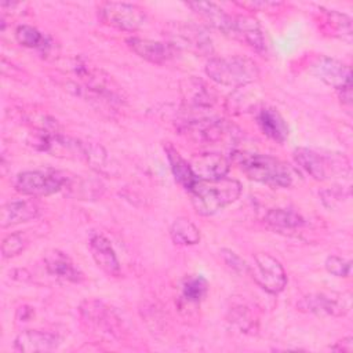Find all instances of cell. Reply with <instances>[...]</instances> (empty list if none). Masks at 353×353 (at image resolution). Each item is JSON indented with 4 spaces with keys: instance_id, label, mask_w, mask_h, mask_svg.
Listing matches in <instances>:
<instances>
[{
    "instance_id": "cell-1",
    "label": "cell",
    "mask_w": 353,
    "mask_h": 353,
    "mask_svg": "<svg viewBox=\"0 0 353 353\" xmlns=\"http://www.w3.org/2000/svg\"><path fill=\"white\" fill-rule=\"evenodd\" d=\"M197 214L211 216L234 203L241 194V183L233 178L200 179L188 192Z\"/></svg>"
},
{
    "instance_id": "cell-2",
    "label": "cell",
    "mask_w": 353,
    "mask_h": 353,
    "mask_svg": "<svg viewBox=\"0 0 353 353\" xmlns=\"http://www.w3.org/2000/svg\"><path fill=\"white\" fill-rule=\"evenodd\" d=\"M236 163L251 181L270 188H288L292 183L294 175L288 164L270 154L240 152L236 154Z\"/></svg>"
},
{
    "instance_id": "cell-3",
    "label": "cell",
    "mask_w": 353,
    "mask_h": 353,
    "mask_svg": "<svg viewBox=\"0 0 353 353\" xmlns=\"http://www.w3.org/2000/svg\"><path fill=\"white\" fill-rule=\"evenodd\" d=\"M205 74L216 84L241 88L254 83L259 76L256 62L243 55L211 57L205 63Z\"/></svg>"
},
{
    "instance_id": "cell-4",
    "label": "cell",
    "mask_w": 353,
    "mask_h": 353,
    "mask_svg": "<svg viewBox=\"0 0 353 353\" xmlns=\"http://www.w3.org/2000/svg\"><path fill=\"white\" fill-rule=\"evenodd\" d=\"M68 175L55 170H28L19 172L14 179L15 189L32 197L50 196L68 186Z\"/></svg>"
},
{
    "instance_id": "cell-5",
    "label": "cell",
    "mask_w": 353,
    "mask_h": 353,
    "mask_svg": "<svg viewBox=\"0 0 353 353\" xmlns=\"http://www.w3.org/2000/svg\"><path fill=\"white\" fill-rule=\"evenodd\" d=\"M99 19L117 30L134 32L138 30L146 21V12L142 7L132 3L106 1L101 4Z\"/></svg>"
},
{
    "instance_id": "cell-6",
    "label": "cell",
    "mask_w": 353,
    "mask_h": 353,
    "mask_svg": "<svg viewBox=\"0 0 353 353\" xmlns=\"http://www.w3.org/2000/svg\"><path fill=\"white\" fill-rule=\"evenodd\" d=\"M170 43L179 51L188 50L200 55L212 54V41L207 32L194 23L172 22L167 26Z\"/></svg>"
},
{
    "instance_id": "cell-7",
    "label": "cell",
    "mask_w": 353,
    "mask_h": 353,
    "mask_svg": "<svg viewBox=\"0 0 353 353\" xmlns=\"http://www.w3.org/2000/svg\"><path fill=\"white\" fill-rule=\"evenodd\" d=\"M254 281L269 294H279L287 285V274L283 265L268 252H258L254 256V266L248 272Z\"/></svg>"
},
{
    "instance_id": "cell-8",
    "label": "cell",
    "mask_w": 353,
    "mask_h": 353,
    "mask_svg": "<svg viewBox=\"0 0 353 353\" xmlns=\"http://www.w3.org/2000/svg\"><path fill=\"white\" fill-rule=\"evenodd\" d=\"M294 159L306 174L317 181H325L336 172H343V170H349L347 161L345 159L342 161L336 157L331 159V156H325L307 148L295 149Z\"/></svg>"
},
{
    "instance_id": "cell-9",
    "label": "cell",
    "mask_w": 353,
    "mask_h": 353,
    "mask_svg": "<svg viewBox=\"0 0 353 353\" xmlns=\"http://www.w3.org/2000/svg\"><path fill=\"white\" fill-rule=\"evenodd\" d=\"M313 72L321 81L335 88L338 92L352 90L350 68L338 59L323 57L314 63Z\"/></svg>"
},
{
    "instance_id": "cell-10",
    "label": "cell",
    "mask_w": 353,
    "mask_h": 353,
    "mask_svg": "<svg viewBox=\"0 0 353 353\" xmlns=\"http://www.w3.org/2000/svg\"><path fill=\"white\" fill-rule=\"evenodd\" d=\"M125 43L128 48L139 58L157 65L171 61L178 52V50L170 41L165 43L142 37H128Z\"/></svg>"
},
{
    "instance_id": "cell-11",
    "label": "cell",
    "mask_w": 353,
    "mask_h": 353,
    "mask_svg": "<svg viewBox=\"0 0 353 353\" xmlns=\"http://www.w3.org/2000/svg\"><path fill=\"white\" fill-rule=\"evenodd\" d=\"M230 37L244 43L254 51L266 52V40L259 22L248 15H233Z\"/></svg>"
},
{
    "instance_id": "cell-12",
    "label": "cell",
    "mask_w": 353,
    "mask_h": 353,
    "mask_svg": "<svg viewBox=\"0 0 353 353\" xmlns=\"http://www.w3.org/2000/svg\"><path fill=\"white\" fill-rule=\"evenodd\" d=\"M298 307L301 310L313 313V314H321V316H343L349 310V303L339 296L328 295L323 292H316L303 296Z\"/></svg>"
},
{
    "instance_id": "cell-13",
    "label": "cell",
    "mask_w": 353,
    "mask_h": 353,
    "mask_svg": "<svg viewBox=\"0 0 353 353\" xmlns=\"http://www.w3.org/2000/svg\"><path fill=\"white\" fill-rule=\"evenodd\" d=\"M40 212L33 199H15L4 203L0 208V226L10 228L34 219Z\"/></svg>"
},
{
    "instance_id": "cell-14",
    "label": "cell",
    "mask_w": 353,
    "mask_h": 353,
    "mask_svg": "<svg viewBox=\"0 0 353 353\" xmlns=\"http://www.w3.org/2000/svg\"><path fill=\"white\" fill-rule=\"evenodd\" d=\"M59 345V338L55 334L40 330H25L14 339V350L21 353L51 352Z\"/></svg>"
},
{
    "instance_id": "cell-15",
    "label": "cell",
    "mask_w": 353,
    "mask_h": 353,
    "mask_svg": "<svg viewBox=\"0 0 353 353\" xmlns=\"http://www.w3.org/2000/svg\"><path fill=\"white\" fill-rule=\"evenodd\" d=\"M194 175L200 179H218L228 175L230 161L221 153H201L190 161Z\"/></svg>"
},
{
    "instance_id": "cell-16",
    "label": "cell",
    "mask_w": 353,
    "mask_h": 353,
    "mask_svg": "<svg viewBox=\"0 0 353 353\" xmlns=\"http://www.w3.org/2000/svg\"><path fill=\"white\" fill-rule=\"evenodd\" d=\"M90 251L95 263L109 276H120V261L116 255L109 239L103 234H92L90 237Z\"/></svg>"
},
{
    "instance_id": "cell-17",
    "label": "cell",
    "mask_w": 353,
    "mask_h": 353,
    "mask_svg": "<svg viewBox=\"0 0 353 353\" xmlns=\"http://www.w3.org/2000/svg\"><path fill=\"white\" fill-rule=\"evenodd\" d=\"M44 266L51 276L65 281L80 283L84 279L79 266L65 252L58 250H52L44 256Z\"/></svg>"
},
{
    "instance_id": "cell-18",
    "label": "cell",
    "mask_w": 353,
    "mask_h": 353,
    "mask_svg": "<svg viewBox=\"0 0 353 353\" xmlns=\"http://www.w3.org/2000/svg\"><path fill=\"white\" fill-rule=\"evenodd\" d=\"M188 7H190L196 14H199L214 29L222 32L223 34H228V36L230 34L232 25H233V15L228 14L218 4L208 3V1H196V3H188Z\"/></svg>"
},
{
    "instance_id": "cell-19",
    "label": "cell",
    "mask_w": 353,
    "mask_h": 353,
    "mask_svg": "<svg viewBox=\"0 0 353 353\" xmlns=\"http://www.w3.org/2000/svg\"><path fill=\"white\" fill-rule=\"evenodd\" d=\"M261 131L274 142L283 143L288 138V127L283 116L273 108H263L256 116Z\"/></svg>"
},
{
    "instance_id": "cell-20",
    "label": "cell",
    "mask_w": 353,
    "mask_h": 353,
    "mask_svg": "<svg viewBox=\"0 0 353 353\" xmlns=\"http://www.w3.org/2000/svg\"><path fill=\"white\" fill-rule=\"evenodd\" d=\"M185 130L199 139L207 142H215L226 132V123L219 119H192L185 124Z\"/></svg>"
},
{
    "instance_id": "cell-21",
    "label": "cell",
    "mask_w": 353,
    "mask_h": 353,
    "mask_svg": "<svg viewBox=\"0 0 353 353\" xmlns=\"http://www.w3.org/2000/svg\"><path fill=\"white\" fill-rule=\"evenodd\" d=\"M165 153H167V159L170 163V168L171 172L175 178V181L186 190L189 192V189L194 185V182L197 181V176L194 175L190 163L186 161L174 146L167 145L165 148Z\"/></svg>"
},
{
    "instance_id": "cell-22",
    "label": "cell",
    "mask_w": 353,
    "mask_h": 353,
    "mask_svg": "<svg viewBox=\"0 0 353 353\" xmlns=\"http://www.w3.org/2000/svg\"><path fill=\"white\" fill-rule=\"evenodd\" d=\"M183 91V101L192 109H205L211 108L214 103V94L208 87L197 79L186 80V87L182 88Z\"/></svg>"
},
{
    "instance_id": "cell-23",
    "label": "cell",
    "mask_w": 353,
    "mask_h": 353,
    "mask_svg": "<svg viewBox=\"0 0 353 353\" xmlns=\"http://www.w3.org/2000/svg\"><path fill=\"white\" fill-rule=\"evenodd\" d=\"M265 222L274 230H296L303 226L305 219L301 214L288 208H272L265 215Z\"/></svg>"
},
{
    "instance_id": "cell-24",
    "label": "cell",
    "mask_w": 353,
    "mask_h": 353,
    "mask_svg": "<svg viewBox=\"0 0 353 353\" xmlns=\"http://www.w3.org/2000/svg\"><path fill=\"white\" fill-rule=\"evenodd\" d=\"M170 237L178 245H194L201 236L199 228L189 218L179 216L170 226Z\"/></svg>"
},
{
    "instance_id": "cell-25",
    "label": "cell",
    "mask_w": 353,
    "mask_h": 353,
    "mask_svg": "<svg viewBox=\"0 0 353 353\" xmlns=\"http://www.w3.org/2000/svg\"><path fill=\"white\" fill-rule=\"evenodd\" d=\"M15 39L17 41L28 48H36V50H47L50 47L48 37L43 34L37 28L32 25H18L15 29Z\"/></svg>"
},
{
    "instance_id": "cell-26",
    "label": "cell",
    "mask_w": 353,
    "mask_h": 353,
    "mask_svg": "<svg viewBox=\"0 0 353 353\" xmlns=\"http://www.w3.org/2000/svg\"><path fill=\"white\" fill-rule=\"evenodd\" d=\"M208 291V281L201 274L189 276L182 283L181 296L188 303H199Z\"/></svg>"
},
{
    "instance_id": "cell-27",
    "label": "cell",
    "mask_w": 353,
    "mask_h": 353,
    "mask_svg": "<svg viewBox=\"0 0 353 353\" xmlns=\"http://www.w3.org/2000/svg\"><path fill=\"white\" fill-rule=\"evenodd\" d=\"M26 239L22 233H11L6 236L1 241V256L4 259L14 258L19 255L26 248Z\"/></svg>"
},
{
    "instance_id": "cell-28",
    "label": "cell",
    "mask_w": 353,
    "mask_h": 353,
    "mask_svg": "<svg viewBox=\"0 0 353 353\" xmlns=\"http://www.w3.org/2000/svg\"><path fill=\"white\" fill-rule=\"evenodd\" d=\"M324 266L328 273L335 277H349L352 270V262L338 255H330L325 258Z\"/></svg>"
},
{
    "instance_id": "cell-29",
    "label": "cell",
    "mask_w": 353,
    "mask_h": 353,
    "mask_svg": "<svg viewBox=\"0 0 353 353\" xmlns=\"http://www.w3.org/2000/svg\"><path fill=\"white\" fill-rule=\"evenodd\" d=\"M222 261L225 262V265L234 273L239 274H245L250 272V265L234 251L229 250V248H222L219 251Z\"/></svg>"
},
{
    "instance_id": "cell-30",
    "label": "cell",
    "mask_w": 353,
    "mask_h": 353,
    "mask_svg": "<svg viewBox=\"0 0 353 353\" xmlns=\"http://www.w3.org/2000/svg\"><path fill=\"white\" fill-rule=\"evenodd\" d=\"M332 350H338V352H352L353 350V338L352 336H346L342 341L336 342L335 346L331 347Z\"/></svg>"
}]
</instances>
